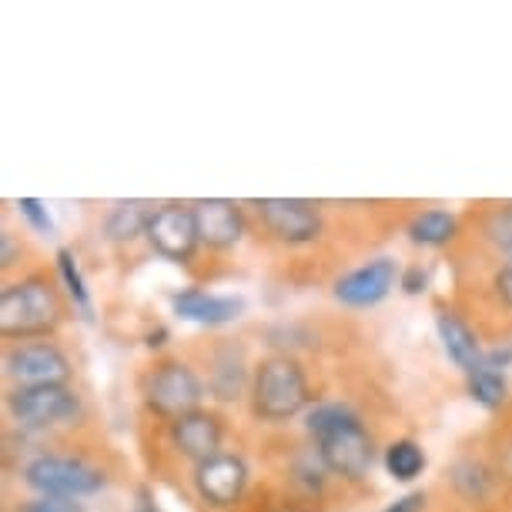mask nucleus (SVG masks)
<instances>
[{
	"instance_id": "nucleus-1",
	"label": "nucleus",
	"mask_w": 512,
	"mask_h": 512,
	"mask_svg": "<svg viewBox=\"0 0 512 512\" xmlns=\"http://www.w3.org/2000/svg\"><path fill=\"white\" fill-rule=\"evenodd\" d=\"M308 432H312L325 469H332L335 476L362 479L372 469V436L352 409L338 402L318 405V409L308 412Z\"/></svg>"
},
{
	"instance_id": "nucleus-2",
	"label": "nucleus",
	"mask_w": 512,
	"mask_h": 512,
	"mask_svg": "<svg viewBox=\"0 0 512 512\" xmlns=\"http://www.w3.org/2000/svg\"><path fill=\"white\" fill-rule=\"evenodd\" d=\"M308 382L302 365L288 355H272L255 369L251 379V409L265 422H285L308 405Z\"/></svg>"
},
{
	"instance_id": "nucleus-3",
	"label": "nucleus",
	"mask_w": 512,
	"mask_h": 512,
	"mask_svg": "<svg viewBox=\"0 0 512 512\" xmlns=\"http://www.w3.org/2000/svg\"><path fill=\"white\" fill-rule=\"evenodd\" d=\"M61 322V305H57L54 288L44 278H27L14 282L0 295V332L7 338H34L54 332Z\"/></svg>"
},
{
	"instance_id": "nucleus-4",
	"label": "nucleus",
	"mask_w": 512,
	"mask_h": 512,
	"mask_svg": "<svg viewBox=\"0 0 512 512\" xmlns=\"http://www.w3.org/2000/svg\"><path fill=\"white\" fill-rule=\"evenodd\" d=\"M24 479L34 492L51 499H81L104 489L101 469L64 456H37L34 462H27Z\"/></svg>"
},
{
	"instance_id": "nucleus-5",
	"label": "nucleus",
	"mask_w": 512,
	"mask_h": 512,
	"mask_svg": "<svg viewBox=\"0 0 512 512\" xmlns=\"http://www.w3.org/2000/svg\"><path fill=\"white\" fill-rule=\"evenodd\" d=\"M11 415L27 429H47V425H61L77 419L81 402L67 385H21L11 392Z\"/></svg>"
},
{
	"instance_id": "nucleus-6",
	"label": "nucleus",
	"mask_w": 512,
	"mask_h": 512,
	"mask_svg": "<svg viewBox=\"0 0 512 512\" xmlns=\"http://www.w3.org/2000/svg\"><path fill=\"white\" fill-rule=\"evenodd\" d=\"M144 399H148V405L158 415L175 422V419H181V415L198 412L201 382L185 362H161L158 369L151 372L148 389H144Z\"/></svg>"
},
{
	"instance_id": "nucleus-7",
	"label": "nucleus",
	"mask_w": 512,
	"mask_h": 512,
	"mask_svg": "<svg viewBox=\"0 0 512 512\" xmlns=\"http://www.w3.org/2000/svg\"><path fill=\"white\" fill-rule=\"evenodd\" d=\"M258 215L268 225V231L285 241V245H308V241L318 238L322 231V215L312 201L302 198H262L255 201Z\"/></svg>"
},
{
	"instance_id": "nucleus-8",
	"label": "nucleus",
	"mask_w": 512,
	"mask_h": 512,
	"mask_svg": "<svg viewBox=\"0 0 512 512\" xmlns=\"http://www.w3.org/2000/svg\"><path fill=\"white\" fill-rule=\"evenodd\" d=\"M148 241L168 262H188L201 245L191 205H161L148 225Z\"/></svg>"
},
{
	"instance_id": "nucleus-9",
	"label": "nucleus",
	"mask_w": 512,
	"mask_h": 512,
	"mask_svg": "<svg viewBox=\"0 0 512 512\" xmlns=\"http://www.w3.org/2000/svg\"><path fill=\"white\" fill-rule=\"evenodd\" d=\"M7 372L24 385H64L71 375V362L57 345L31 342L7 352Z\"/></svg>"
},
{
	"instance_id": "nucleus-10",
	"label": "nucleus",
	"mask_w": 512,
	"mask_h": 512,
	"mask_svg": "<svg viewBox=\"0 0 512 512\" xmlns=\"http://www.w3.org/2000/svg\"><path fill=\"white\" fill-rule=\"evenodd\" d=\"M195 486H198V496L205 499L208 506H218V509L235 506L248 486V466L238 456H225V452H221V456L201 462L195 472Z\"/></svg>"
},
{
	"instance_id": "nucleus-11",
	"label": "nucleus",
	"mask_w": 512,
	"mask_h": 512,
	"mask_svg": "<svg viewBox=\"0 0 512 512\" xmlns=\"http://www.w3.org/2000/svg\"><path fill=\"white\" fill-rule=\"evenodd\" d=\"M395 278H399V268H395L392 258H375V262L355 268L345 278L335 282V298L342 305L352 308H369L379 305L385 295L395 288Z\"/></svg>"
},
{
	"instance_id": "nucleus-12",
	"label": "nucleus",
	"mask_w": 512,
	"mask_h": 512,
	"mask_svg": "<svg viewBox=\"0 0 512 512\" xmlns=\"http://www.w3.org/2000/svg\"><path fill=\"white\" fill-rule=\"evenodd\" d=\"M191 211H195L201 245L208 248H231L245 231L241 208L228 198H201L191 205Z\"/></svg>"
},
{
	"instance_id": "nucleus-13",
	"label": "nucleus",
	"mask_w": 512,
	"mask_h": 512,
	"mask_svg": "<svg viewBox=\"0 0 512 512\" xmlns=\"http://www.w3.org/2000/svg\"><path fill=\"white\" fill-rule=\"evenodd\" d=\"M171 439L181 456H188L191 462H208L221 456V422L211 412H188L181 419L171 422Z\"/></svg>"
},
{
	"instance_id": "nucleus-14",
	"label": "nucleus",
	"mask_w": 512,
	"mask_h": 512,
	"mask_svg": "<svg viewBox=\"0 0 512 512\" xmlns=\"http://www.w3.org/2000/svg\"><path fill=\"white\" fill-rule=\"evenodd\" d=\"M241 308H245L241 298L205 295V292H198V288L175 295V312L181 318H188V322H198V325H228L241 315Z\"/></svg>"
},
{
	"instance_id": "nucleus-15",
	"label": "nucleus",
	"mask_w": 512,
	"mask_h": 512,
	"mask_svg": "<svg viewBox=\"0 0 512 512\" xmlns=\"http://www.w3.org/2000/svg\"><path fill=\"white\" fill-rule=\"evenodd\" d=\"M436 328H439V338H442V345H446L449 359L456 362L462 372L476 369V365L482 362V349H479L476 332H472L456 312H446V308L436 315Z\"/></svg>"
},
{
	"instance_id": "nucleus-16",
	"label": "nucleus",
	"mask_w": 512,
	"mask_h": 512,
	"mask_svg": "<svg viewBox=\"0 0 512 512\" xmlns=\"http://www.w3.org/2000/svg\"><path fill=\"white\" fill-rule=\"evenodd\" d=\"M154 208L151 201H118L111 208L108 221H104V231H108L111 241H131L138 235H148V225L154 218Z\"/></svg>"
},
{
	"instance_id": "nucleus-17",
	"label": "nucleus",
	"mask_w": 512,
	"mask_h": 512,
	"mask_svg": "<svg viewBox=\"0 0 512 512\" xmlns=\"http://www.w3.org/2000/svg\"><path fill=\"white\" fill-rule=\"evenodd\" d=\"M466 375H469V395L479 405H486V409H499V405L506 402V372H502L499 365L482 359L476 369L466 372Z\"/></svg>"
},
{
	"instance_id": "nucleus-18",
	"label": "nucleus",
	"mask_w": 512,
	"mask_h": 512,
	"mask_svg": "<svg viewBox=\"0 0 512 512\" xmlns=\"http://www.w3.org/2000/svg\"><path fill=\"white\" fill-rule=\"evenodd\" d=\"M409 235H412L415 245L439 248V245H446V241L456 238V218H452L449 211H422V215L412 218Z\"/></svg>"
},
{
	"instance_id": "nucleus-19",
	"label": "nucleus",
	"mask_w": 512,
	"mask_h": 512,
	"mask_svg": "<svg viewBox=\"0 0 512 512\" xmlns=\"http://www.w3.org/2000/svg\"><path fill=\"white\" fill-rule=\"evenodd\" d=\"M385 469H389V476H392V479L412 482V479L425 469V452H422L419 446H415L412 439L392 442L389 452H385Z\"/></svg>"
},
{
	"instance_id": "nucleus-20",
	"label": "nucleus",
	"mask_w": 512,
	"mask_h": 512,
	"mask_svg": "<svg viewBox=\"0 0 512 512\" xmlns=\"http://www.w3.org/2000/svg\"><path fill=\"white\" fill-rule=\"evenodd\" d=\"M57 268H61V278H64V285H67V295L74 298V305L81 308L84 318H91V295H88V288H84V278H81V268H77L74 251H67V248L57 251Z\"/></svg>"
},
{
	"instance_id": "nucleus-21",
	"label": "nucleus",
	"mask_w": 512,
	"mask_h": 512,
	"mask_svg": "<svg viewBox=\"0 0 512 512\" xmlns=\"http://www.w3.org/2000/svg\"><path fill=\"white\" fill-rule=\"evenodd\" d=\"M238 389H241V359H238V352H225L218 362L215 392H218V399H235Z\"/></svg>"
},
{
	"instance_id": "nucleus-22",
	"label": "nucleus",
	"mask_w": 512,
	"mask_h": 512,
	"mask_svg": "<svg viewBox=\"0 0 512 512\" xmlns=\"http://www.w3.org/2000/svg\"><path fill=\"white\" fill-rule=\"evenodd\" d=\"M486 235L496 248H502L506 255H512V205L492 211L486 221Z\"/></svg>"
},
{
	"instance_id": "nucleus-23",
	"label": "nucleus",
	"mask_w": 512,
	"mask_h": 512,
	"mask_svg": "<svg viewBox=\"0 0 512 512\" xmlns=\"http://www.w3.org/2000/svg\"><path fill=\"white\" fill-rule=\"evenodd\" d=\"M17 208H21V215L31 221L37 231H44V235H51V231H54L51 215H47V208L37 198H21V201H17Z\"/></svg>"
},
{
	"instance_id": "nucleus-24",
	"label": "nucleus",
	"mask_w": 512,
	"mask_h": 512,
	"mask_svg": "<svg viewBox=\"0 0 512 512\" xmlns=\"http://www.w3.org/2000/svg\"><path fill=\"white\" fill-rule=\"evenodd\" d=\"M21 512H84L81 502L74 499H51V496H37L31 499Z\"/></svg>"
},
{
	"instance_id": "nucleus-25",
	"label": "nucleus",
	"mask_w": 512,
	"mask_h": 512,
	"mask_svg": "<svg viewBox=\"0 0 512 512\" xmlns=\"http://www.w3.org/2000/svg\"><path fill=\"white\" fill-rule=\"evenodd\" d=\"M425 509V496L422 492H409V496H402L395 506H389L385 512H422Z\"/></svg>"
},
{
	"instance_id": "nucleus-26",
	"label": "nucleus",
	"mask_w": 512,
	"mask_h": 512,
	"mask_svg": "<svg viewBox=\"0 0 512 512\" xmlns=\"http://www.w3.org/2000/svg\"><path fill=\"white\" fill-rule=\"evenodd\" d=\"M496 288H499V295L512 305V262L496 275Z\"/></svg>"
},
{
	"instance_id": "nucleus-27",
	"label": "nucleus",
	"mask_w": 512,
	"mask_h": 512,
	"mask_svg": "<svg viewBox=\"0 0 512 512\" xmlns=\"http://www.w3.org/2000/svg\"><path fill=\"white\" fill-rule=\"evenodd\" d=\"M422 285H425V272H422V268H412V272H405V278H402L405 292L415 295V292H422Z\"/></svg>"
},
{
	"instance_id": "nucleus-28",
	"label": "nucleus",
	"mask_w": 512,
	"mask_h": 512,
	"mask_svg": "<svg viewBox=\"0 0 512 512\" xmlns=\"http://www.w3.org/2000/svg\"><path fill=\"white\" fill-rule=\"evenodd\" d=\"M134 512H158V506H154V499H151L148 489L138 492V506H134Z\"/></svg>"
},
{
	"instance_id": "nucleus-29",
	"label": "nucleus",
	"mask_w": 512,
	"mask_h": 512,
	"mask_svg": "<svg viewBox=\"0 0 512 512\" xmlns=\"http://www.w3.org/2000/svg\"><path fill=\"white\" fill-rule=\"evenodd\" d=\"M0 245H4V268H7V265H14V238L7 235V231L0 235Z\"/></svg>"
}]
</instances>
